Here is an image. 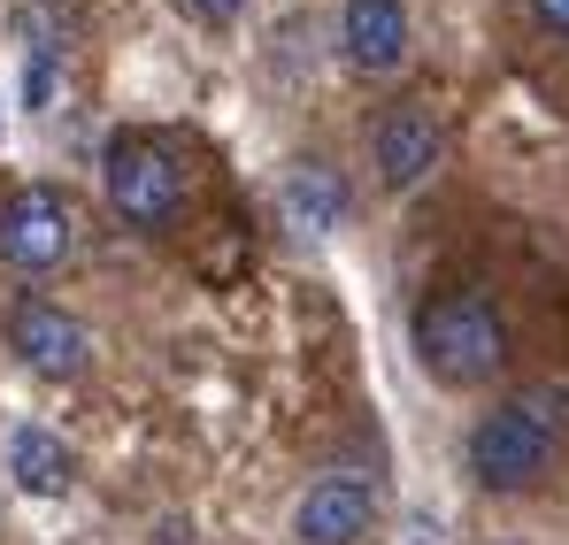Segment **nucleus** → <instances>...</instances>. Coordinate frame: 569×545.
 Here are the masks:
<instances>
[{"mask_svg": "<svg viewBox=\"0 0 569 545\" xmlns=\"http://www.w3.org/2000/svg\"><path fill=\"white\" fill-rule=\"evenodd\" d=\"M100 184H108V208H116L123 223L162 231V223L178 215V200H186V162L170 154V139L123 131V139H108V154H100Z\"/></svg>", "mask_w": 569, "mask_h": 545, "instance_id": "7ed1b4c3", "label": "nucleus"}, {"mask_svg": "<svg viewBox=\"0 0 569 545\" xmlns=\"http://www.w3.org/2000/svg\"><path fill=\"white\" fill-rule=\"evenodd\" d=\"M370 523H378V484L370 476H323L292 507V538L300 545H362Z\"/></svg>", "mask_w": 569, "mask_h": 545, "instance_id": "39448f33", "label": "nucleus"}, {"mask_svg": "<svg viewBox=\"0 0 569 545\" xmlns=\"http://www.w3.org/2000/svg\"><path fill=\"white\" fill-rule=\"evenodd\" d=\"M416 354L439 384H485L508 362V323L485 292H439L431 307H416Z\"/></svg>", "mask_w": 569, "mask_h": 545, "instance_id": "f03ea898", "label": "nucleus"}, {"mask_svg": "<svg viewBox=\"0 0 569 545\" xmlns=\"http://www.w3.org/2000/svg\"><path fill=\"white\" fill-rule=\"evenodd\" d=\"M70 446L47 431V423H16L8 431V476L31 492V499H54V492H70Z\"/></svg>", "mask_w": 569, "mask_h": 545, "instance_id": "1a4fd4ad", "label": "nucleus"}, {"mask_svg": "<svg viewBox=\"0 0 569 545\" xmlns=\"http://www.w3.org/2000/svg\"><path fill=\"white\" fill-rule=\"evenodd\" d=\"M439 154H447V131H439V115H431L423 100H400L378 123V178L392 184V192L423 184L439 170Z\"/></svg>", "mask_w": 569, "mask_h": 545, "instance_id": "423d86ee", "label": "nucleus"}, {"mask_svg": "<svg viewBox=\"0 0 569 545\" xmlns=\"http://www.w3.org/2000/svg\"><path fill=\"white\" fill-rule=\"evenodd\" d=\"M562 407H569V392H516L508 407H492L470 431V476L485 492H531L555 468Z\"/></svg>", "mask_w": 569, "mask_h": 545, "instance_id": "f257e3e1", "label": "nucleus"}, {"mask_svg": "<svg viewBox=\"0 0 569 545\" xmlns=\"http://www.w3.org/2000/svg\"><path fill=\"white\" fill-rule=\"evenodd\" d=\"M186 8H200L208 23H231V16H247V0H186Z\"/></svg>", "mask_w": 569, "mask_h": 545, "instance_id": "f8f14e48", "label": "nucleus"}, {"mask_svg": "<svg viewBox=\"0 0 569 545\" xmlns=\"http://www.w3.org/2000/svg\"><path fill=\"white\" fill-rule=\"evenodd\" d=\"M531 16H539L555 39H569V0H531Z\"/></svg>", "mask_w": 569, "mask_h": 545, "instance_id": "9b49d317", "label": "nucleus"}, {"mask_svg": "<svg viewBox=\"0 0 569 545\" xmlns=\"http://www.w3.org/2000/svg\"><path fill=\"white\" fill-rule=\"evenodd\" d=\"M278 208H284V223H292V231L323 239V231H339V223H347V184H339V170H323V162H300V170L284 178Z\"/></svg>", "mask_w": 569, "mask_h": 545, "instance_id": "9d476101", "label": "nucleus"}, {"mask_svg": "<svg viewBox=\"0 0 569 545\" xmlns=\"http://www.w3.org/2000/svg\"><path fill=\"white\" fill-rule=\"evenodd\" d=\"M8 339H16V354L39 369V376H86V323L78 315H62L54 300H23L16 315H8Z\"/></svg>", "mask_w": 569, "mask_h": 545, "instance_id": "0eeeda50", "label": "nucleus"}, {"mask_svg": "<svg viewBox=\"0 0 569 545\" xmlns=\"http://www.w3.org/2000/svg\"><path fill=\"white\" fill-rule=\"evenodd\" d=\"M78 254V208L54 184H23L0 200V262L16 270H54Z\"/></svg>", "mask_w": 569, "mask_h": 545, "instance_id": "20e7f679", "label": "nucleus"}, {"mask_svg": "<svg viewBox=\"0 0 569 545\" xmlns=\"http://www.w3.org/2000/svg\"><path fill=\"white\" fill-rule=\"evenodd\" d=\"M339 47H347V62L370 70V78L400 70V62H408V8H400V0H347Z\"/></svg>", "mask_w": 569, "mask_h": 545, "instance_id": "6e6552de", "label": "nucleus"}]
</instances>
